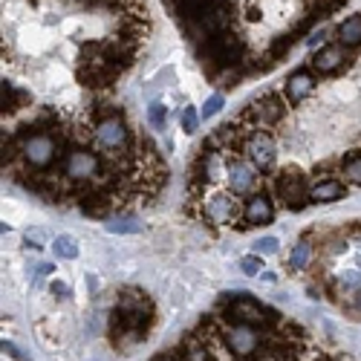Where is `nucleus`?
I'll return each instance as SVG.
<instances>
[{"instance_id": "nucleus-1", "label": "nucleus", "mask_w": 361, "mask_h": 361, "mask_svg": "<svg viewBox=\"0 0 361 361\" xmlns=\"http://www.w3.org/2000/svg\"><path fill=\"white\" fill-rule=\"evenodd\" d=\"M81 142H87L96 154L107 156L113 162V159H122V156L133 154L139 145V136H133V130H130L122 110H116V107L99 110V104H96L93 113H90L87 130L81 133Z\"/></svg>"}, {"instance_id": "nucleus-2", "label": "nucleus", "mask_w": 361, "mask_h": 361, "mask_svg": "<svg viewBox=\"0 0 361 361\" xmlns=\"http://www.w3.org/2000/svg\"><path fill=\"white\" fill-rule=\"evenodd\" d=\"M154 324V300L142 289H122L110 318V338L116 350H130Z\"/></svg>"}, {"instance_id": "nucleus-3", "label": "nucleus", "mask_w": 361, "mask_h": 361, "mask_svg": "<svg viewBox=\"0 0 361 361\" xmlns=\"http://www.w3.org/2000/svg\"><path fill=\"white\" fill-rule=\"evenodd\" d=\"M220 318L225 324H243V327H254V329H275L280 321V315L275 309L263 307L260 300H254L251 295H229L220 300Z\"/></svg>"}, {"instance_id": "nucleus-4", "label": "nucleus", "mask_w": 361, "mask_h": 361, "mask_svg": "<svg viewBox=\"0 0 361 361\" xmlns=\"http://www.w3.org/2000/svg\"><path fill=\"white\" fill-rule=\"evenodd\" d=\"M197 55H200V61L214 64L220 72L223 70H234V67L243 64L246 43H243V38H237L234 32H225V35H217V38L205 41V43H197Z\"/></svg>"}, {"instance_id": "nucleus-5", "label": "nucleus", "mask_w": 361, "mask_h": 361, "mask_svg": "<svg viewBox=\"0 0 361 361\" xmlns=\"http://www.w3.org/2000/svg\"><path fill=\"white\" fill-rule=\"evenodd\" d=\"M197 214L208 225H240L237 220H243V203L234 200V194L208 188L203 197H197Z\"/></svg>"}, {"instance_id": "nucleus-6", "label": "nucleus", "mask_w": 361, "mask_h": 361, "mask_svg": "<svg viewBox=\"0 0 361 361\" xmlns=\"http://www.w3.org/2000/svg\"><path fill=\"white\" fill-rule=\"evenodd\" d=\"M223 156H225L223 183L229 188V194H234V197H251V194L263 185L260 171L254 168L243 154H223Z\"/></svg>"}, {"instance_id": "nucleus-7", "label": "nucleus", "mask_w": 361, "mask_h": 361, "mask_svg": "<svg viewBox=\"0 0 361 361\" xmlns=\"http://www.w3.org/2000/svg\"><path fill=\"white\" fill-rule=\"evenodd\" d=\"M223 341L234 355V361H260L263 347H266V333L254 327H243V324H225Z\"/></svg>"}, {"instance_id": "nucleus-8", "label": "nucleus", "mask_w": 361, "mask_h": 361, "mask_svg": "<svg viewBox=\"0 0 361 361\" xmlns=\"http://www.w3.org/2000/svg\"><path fill=\"white\" fill-rule=\"evenodd\" d=\"M240 154H243L260 174L272 171V168H275V159H278V150H275L272 136H269L266 130H260V127L246 130L243 145H240Z\"/></svg>"}, {"instance_id": "nucleus-9", "label": "nucleus", "mask_w": 361, "mask_h": 361, "mask_svg": "<svg viewBox=\"0 0 361 361\" xmlns=\"http://www.w3.org/2000/svg\"><path fill=\"white\" fill-rule=\"evenodd\" d=\"M283 113H287L283 99L278 93H263L260 99H254L246 107L243 118H246V122H251L254 127H272V125H278L283 118Z\"/></svg>"}, {"instance_id": "nucleus-10", "label": "nucleus", "mask_w": 361, "mask_h": 361, "mask_svg": "<svg viewBox=\"0 0 361 361\" xmlns=\"http://www.w3.org/2000/svg\"><path fill=\"white\" fill-rule=\"evenodd\" d=\"M278 197L280 203L289 208V212H300L312 197H309V191H307V179L300 171H287V174H280L278 179Z\"/></svg>"}, {"instance_id": "nucleus-11", "label": "nucleus", "mask_w": 361, "mask_h": 361, "mask_svg": "<svg viewBox=\"0 0 361 361\" xmlns=\"http://www.w3.org/2000/svg\"><path fill=\"white\" fill-rule=\"evenodd\" d=\"M275 217V208H272V200L266 194H251V197L243 203V225L240 229H249V225H269Z\"/></svg>"}, {"instance_id": "nucleus-12", "label": "nucleus", "mask_w": 361, "mask_h": 361, "mask_svg": "<svg viewBox=\"0 0 361 361\" xmlns=\"http://www.w3.org/2000/svg\"><path fill=\"white\" fill-rule=\"evenodd\" d=\"M344 64H347V50H344L341 43H329V47H324L312 55V70L321 75H333V72L344 70Z\"/></svg>"}, {"instance_id": "nucleus-13", "label": "nucleus", "mask_w": 361, "mask_h": 361, "mask_svg": "<svg viewBox=\"0 0 361 361\" xmlns=\"http://www.w3.org/2000/svg\"><path fill=\"white\" fill-rule=\"evenodd\" d=\"M176 353V358L179 361H217L214 355H212V350L203 344V338L197 336V333H191V336H185L183 338V344L174 350Z\"/></svg>"}, {"instance_id": "nucleus-14", "label": "nucleus", "mask_w": 361, "mask_h": 361, "mask_svg": "<svg viewBox=\"0 0 361 361\" xmlns=\"http://www.w3.org/2000/svg\"><path fill=\"white\" fill-rule=\"evenodd\" d=\"M315 90V79H312V72L307 70H298L289 75V81H287V99L289 104H300L309 93Z\"/></svg>"}, {"instance_id": "nucleus-15", "label": "nucleus", "mask_w": 361, "mask_h": 361, "mask_svg": "<svg viewBox=\"0 0 361 361\" xmlns=\"http://www.w3.org/2000/svg\"><path fill=\"white\" fill-rule=\"evenodd\" d=\"M26 104H29V93H26V90H18L12 81L3 79V84H0V107H3V116L18 113L21 107H26Z\"/></svg>"}, {"instance_id": "nucleus-16", "label": "nucleus", "mask_w": 361, "mask_h": 361, "mask_svg": "<svg viewBox=\"0 0 361 361\" xmlns=\"http://www.w3.org/2000/svg\"><path fill=\"white\" fill-rule=\"evenodd\" d=\"M336 38L344 50H358L361 47V14H353V18L341 21L336 29Z\"/></svg>"}, {"instance_id": "nucleus-17", "label": "nucleus", "mask_w": 361, "mask_h": 361, "mask_svg": "<svg viewBox=\"0 0 361 361\" xmlns=\"http://www.w3.org/2000/svg\"><path fill=\"white\" fill-rule=\"evenodd\" d=\"M309 197L315 200V203H336V200H341L344 197V185L338 183V179H318V183L312 185V191H309Z\"/></svg>"}, {"instance_id": "nucleus-18", "label": "nucleus", "mask_w": 361, "mask_h": 361, "mask_svg": "<svg viewBox=\"0 0 361 361\" xmlns=\"http://www.w3.org/2000/svg\"><path fill=\"white\" fill-rule=\"evenodd\" d=\"M312 254H315V249H312L309 240H300V243L292 249V254H289V266L295 269V272H304V269L312 263Z\"/></svg>"}, {"instance_id": "nucleus-19", "label": "nucleus", "mask_w": 361, "mask_h": 361, "mask_svg": "<svg viewBox=\"0 0 361 361\" xmlns=\"http://www.w3.org/2000/svg\"><path fill=\"white\" fill-rule=\"evenodd\" d=\"M52 251H55L61 260H75V258H79V240L70 237V234L55 237V240H52Z\"/></svg>"}, {"instance_id": "nucleus-20", "label": "nucleus", "mask_w": 361, "mask_h": 361, "mask_svg": "<svg viewBox=\"0 0 361 361\" xmlns=\"http://www.w3.org/2000/svg\"><path fill=\"white\" fill-rule=\"evenodd\" d=\"M341 171H344V176H347L353 185H361V154H350V156H344V162H341Z\"/></svg>"}, {"instance_id": "nucleus-21", "label": "nucleus", "mask_w": 361, "mask_h": 361, "mask_svg": "<svg viewBox=\"0 0 361 361\" xmlns=\"http://www.w3.org/2000/svg\"><path fill=\"white\" fill-rule=\"evenodd\" d=\"M142 229L145 225L136 220H110L107 223V231H113V234H139Z\"/></svg>"}, {"instance_id": "nucleus-22", "label": "nucleus", "mask_w": 361, "mask_h": 361, "mask_svg": "<svg viewBox=\"0 0 361 361\" xmlns=\"http://www.w3.org/2000/svg\"><path fill=\"white\" fill-rule=\"evenodd\" d=\"M147 122L154 125L156 130H162V127H165V122H168V107H165L162 101H154V104L147 107Z\"/></svg>"}, {"instance_id": "nucleus-23", "label": "nucleus", "mask_w": 361, "mask_h": 361, "mask_svg": "<svg viewBox=\"0 0 361 361\" xmlns=\"http://www.w3.org/2000/svg\"><path fill=\"white\" fill-rule=\"evenodd\" d=\"M240 269L249 275V278H254V275H260L263 272V260H260V254H249V258H243L240 260Z\"/></svg>"}, {"instance_id": "nucleus-24", "label": "nucleus", "mask_w": 361, "mask_h": 361, "mask_svg": "<svg viewBox=\"0 0 361 361\" xmlns=\"http://www.w3.org/2000/svg\"><path fill=\"white\" fill-rule=\"evenodd\" d=\"M223 101H225V99H223V93H214L212 99L205 101V107H203V113H200V116H203V118H212L214 113H220V110H223Z\"/></svg>"}, {"instance_id": "nucleus-25", "label": "nucleus", "mask_w": 361, "mask_h": 361, "mask_svg": "<svg viewBox=\"0 0 361 361\" xmlns=\"http://www.w3.org/2000/svg\"><path fill=\"white\" fill-rule=\"evenodd\" d=\"M197 125H200V113L194 110V107H185V110H183V130H185V133H194V130H197Z\"/></svg>"}, {"instance_id": "nucleus-26", "label": "nucleus", "mask_w": 361, "mask_h": 361, "mask_svg": "<svg viewBox=\"0 0 361 361\" xmlns=\"http://www.w3.org/2000/svg\"><path fill=\"white\" fill-rule=\"evenodd\" d=\"M254 251H258V254H275L278 251V240L275 237H263V240L254 243Z\"/></svg>"}, {"instance_id": "nucleus-27", "label": "nucleus", "mask_w": 361, "mask_h": 361, "mask_svg": "<svg viewBox=\"0 0 361 361\" xmlns=\"http://www.w3.org/2000/svg\"><path fill=\"white\" fill-rule=\"evenodd\" d=\"M50 292H52L55 298H67V295H70V289L64 287L61 280H52V283H50Z\"/></svg>"}, {"instance_id": "nucleus-28", "label": "nucleus", "mask_w": 361, "mask_h": 361, "mask_svg": "<svg viewBox=\"0 0 361 361\" xmlns=\"http://www.w3.org/2000/svg\"><path fill=\"white\" fill-rule=\"evenodd\" d=\"M3 353H9V355H14V358H18V361H26V358H23V353H21L18 347H12V344H3Z\"/></svg>"}, {"instance_id": "nucleus-29", "label": "nucleus", "mask_w": 361, "mask_h": 361, "mask_svg": "<svg viewBox=\"0 0 361 361\" xmlns=\"http://www.w3.org/2000/svg\"><path fill=\"white\" fill-rule=\"evenodd\" d=\"M327 38V29H318V32H315L312 38H309V47H315V43H321Z\"/></svg>"}, {"instance_id": "nucleus-30", "label": "nucleus", "mask_w": 361, "mask_h": 361, "mask_svg": "<svg viewBox=\"0 0 361 361\" xmlns=\"http://www.w3.org/2000/svg\"><path fill=\"white\" fill-rule=\"evenodd\" d=\"M52 269H55L52 263H41V266H38V275H41V278H47V275H52Z\"/></svg>"}, {"instance_id": "nucleus-31", "label": "nucleus", "mask_w": 361, "mask_h": 361, "mask_svg": "<svg viewBox=\"0 0 361 361\" xmlns=\"http://www.w3.org/2000/svg\"><path fill=\"white\" fill-rule=\"evenodd\" d=\"M154 361H179V358H176V353H171V355H159V358H154Z\"/></svg>"}]
</instances>
